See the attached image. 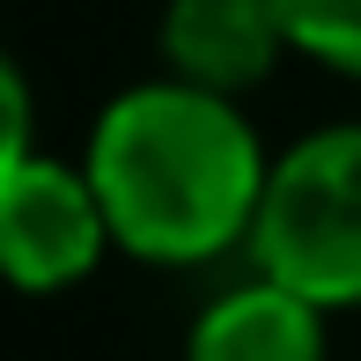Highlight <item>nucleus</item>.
<instances>
[{
  "label": "nucleus",
  "instance_id": "2",
  "mask_svg": "<svg viewBox=\"0 0 361 361\" xmlns=\"http://www.w3.org/2000/svg\"><path fill=\"white\" fill-rule=\"evenodd\" d=\"M243 266L288 281L317 310H361V118L310 126L273 155Z\"/></svg>",
  "mask_w": 361,
  "mask_h": 361
},
{
  "label": "nucleus",
  "instance_id": "5",
  "mask_svg": "<svg viewBox=\"0 0 361 361\" xmlns=\"http://www.w3.org/2000/svg\"><path fill=\"white\" fill-rule=\"evenodd\" d=\"M185 361H332V310L251 266L192 310Z\"/></svg>",
  "mask_w": 361,
  "mask_h": 361
},
{
  "label": "nucleus",
  "instance_id": "7",
  "mask_svg": "<svg viewBox=\"0 0 361 361\" xmlns=\"http://www.w3.org/2000/svg\"><path fill=\"white\" fill-rule=\"evenodd\" d=\"M30 147H37V89H30L23 59L0 44V170L23 162Z\"/></svg>",
  "mask_w": 361,
  "mask_h": 361
},
{
  "label": "nucleus",
  "instance_id": "6",
  "mask_svg": "<svg viewBox=\"0 0 361 361\" xmlns=\"http://www.w3.org/2000/svg\"><path fill=\"white\" fill-rule=\"evenodd\" d=\"M273 8L288 23L295 59L339 81H361V0H273Z\"/></svg>",
  "mask_w": 361,
  "mask_h": 361
},
{
  "label": "nucleus",
  "instance_id": "3",
  "mask_svg": "<svg viewBox=\"0 0 361 361\" xmlns=\"http://www.w3.org/2000/svg\"><path fill=\"white\" fill-rule=\"evenodd\" d=\"M111 251H118L111 214L96 200L81 155L30 147L23 162L0 170V281L15 295H67Z\"/></svg>",
  "mask_w": 361,
  "mask_h": 361
},
{
  "label": "nucleus",
  "instance_id": "4",
  "mask_svg": "<svg viewBox=\"0 0 361 361\" xmlns=\"http://www.w3.org/2000/svg\"><path fill=\"white\" fill-rule=\"evenodd\" d=\"M295 52L273 0H162L155 15V59L162 74L214 96L266 89L273 67Z\"/></svg>",
  "mask_w": 361,
  "mask_h": 361
},
{
  "label": "nucleus",
  "instance_id": "1",
  "mask_svg": "<svg viewBox=\"0 0 361 361\" xmlns=\"http://www.w3.org/2000/svg\"><path fill=\"white\" fill-rule=\"evenodd\" d=\"M81 170L111 214L118 258L155 273H200L228 251H251L273 155L243 96L147 74L89 118Z\"/></svg>",
  "mask_w": 361,
  "mask_h": 361
}]
</instances>
